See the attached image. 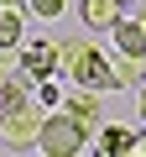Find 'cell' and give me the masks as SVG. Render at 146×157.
I'll list each match as a JSON object with an SVG mask.
<instances>
[{
    "instance_id": "cell-1",
    "label": "cell",
    "mask_w": 146,
    "mask_h": 157,
    "mask_svg": "<svg viewBox=\"0 0 146 157\" xmlns=\"http://www.w3.org/2000/svg\"><path fill=\"white\" fill-rule=\"evenodd\" d=\"M63 73L73 78V84H84V89H120V73L115 63L94 47V42H63Z\"/></svg>"
},
{
    "instance_id": "cell-2",
    "label": "cell",
    "mask_w": 146,
    "mask_h": 157,
    "mask_svg": "<svg viewBox=\"0 0 146 157\" xmlns=\"http://www.w3.org/2000/svg\"><path fill=\"white\" fill-rule=\"evenodd\" d=\"M37 152H47V157H78V152H89V121H78L73 110H47Z\"/></svg>"
},
{
    "instance_id": "cell-3",
    "label": "cell",
    "mask_w": 146,
    "mask_h": 157,
    "mask_svg": "<svg viewBox=\"0 0 146 157\" xmlns=\"http://www.w3.org/2000/svg\"><path fill=\"white\" fill-rule=\"evenodd\" d=\"M42 105H21V110H5V131H0V141H5L11 152H26V147H37V136H42Z\"/></svg>"
},
{
    "instance_id": "cell-4",
    "label": "cell",
    "mask_w": 146,
    "mask_h": 157,
    "mask_svg": "<svg viewBox=\"0 0 146 157\" xmlns=\"http://www.w3.org/2000/svg\"><path fill=\"white\" fill-rule=\"evenodd\" d=\"M21 68L31 78H52L63 68V47L57 42H21Z\"/></svg>"
},
{
    "instance_id": "cell-5",
    "label": "cell",
    "mask_w": 146,
    "mask_h": 157,
    "mask_svg": "<svg viewBox=\"0 0 146 157\" xmlns=\"http://www.w3.org/2000/svg\"><path fill=\"white\" fill-rule=\"evenodd\" d=\"M110 37H115V52H120V58L146 63V26H141V16H136V21H125V16H120V21L110 26Z\"/></svg>"
},
{
    "instance_id": "cell-6",
    "label": "cell",
    "mask_w": 146,
    "mask_h": 157,
    "mask_svg": "<svg viewBox=\"0 0 146 157\" xmlns=\"http://www.w3.org/2000/svg\"><path fill=\"white\" fill-rule=\"evenodd\" d=\"M120 16H125V0H78V21L89 32H110Z\"/></svg>"
},
{
    "instance_id": "cell-7",
    "label": "cell",
    "mask_w": 146,
    "mask_h": 157,
    "mask_svg": "<svg viewBox=\"0 0 146 157\" xmlns=\"http://www.w3.org/2000/svg\"><path fill=\"white\" fill-rule=\"evenodd\" d=\"M94 152H104V157L136 152V131H130V126H104V131L94 136Z\"/></svg>"
},
{
    "instance_id": "cell-8",
    "label": "cell",
    "mask_w": 146,
    "mask_h": 157,
    "mask_svg": "<svg viewBox=\"0 0 146 157\" xmlns=\"http://www.w3.org/2000/svg\"><path fill=\"white\" fill-rule=\"evenodd\" d=\"M63 110H73L78 121H89V126H99V89H73V94H63Z\"/></svg>"
},
{
    "instance_id": "cell-9",
    "label": "cell",
    "mask_w": 146,
    "mask_h": 157,
    "mask_svg": "<svg viewBox=\"0 0 146 157\" xmlns=\"http://www.w3.org/2000/svg\"><path fill=\"white\" fill-rule=\"evenodd\" d=\"M21 42H26L21 6H0V47H21Z\"/></svg>"
},
{
    "instance_id": "cell-10",
    "label": "cell",
    "mask_w": 146,
    "mask_h": 157,
    "mask_svg": "<svg viewBox=\"0 0 146 157\" xmlns=\"http://www.w3.org/2000/svg\"><path fill=\"white\" fill-rule=\"evenodd\" d=\"M31 94H37V105H42V110H52V105L63 100V89L52 84V78H37V89H31Z\"/></svg>"
},
{
    "instance_id": "cell-11",
    "label": "cell",
    "mask_w": 146,
    "mask_h": 157,
    "mask_svg": "<svg viewBox=\"0 0 146 157\" xmlns=\"http://www.w3.org/2000/svg\"><path fill=\"white\" fill-rule=\"evenodd\" d=\"M26 6H31V11L42 16V21H57V16L68 11V0H26Z\"/></svg>"
},
{
    "instance_id": "cell-12",
    "label": "cell",
    "mask_w": 146,
    "mask_h": 157,
    "mask_svg": "<svg viewBox=\"0 0 146 157\" xmlns=\"http://www.w3.org/2000/svg\"><path fill=\"white\" fill-rule=\"evenodd\" d=\"M136 152H141V157H146V131H136Z\"/></svg>"
},
{
    "instance_id": "cell-13",
    "label": "cell",
    "mask_w": 146,
    "mask_h": 157,
    "mask_svg": "<svg viewBox=\"0 0 146 157\" xmlns=\"http://www.w3.org/2000/svg\"><path fill=\"white\" fill-rule=\"evenodd\" d=\"M136 110H141V126H146V89H141V100H136Z\"/></svg>"
},
{
    "instance_id": "cell-14",
    "label": "cell",
    "mask_w": 146,
    "mask_h": 157,
    "mask_svg": "<svg viewBox=\"0 0 146 157\" xmlns=\"http://www.w3.org/2000/svg\"><path fill=\"white\" fill-rule=\"evenodd\" d=\"M0 6H26V0H0Z\"/></svg>"
},
{
    "instance_id": "cell-15",
    "label": "cell",
    "mask_w": 146,
    "mask_h": 157,
    "mask_svg": "<svg viewBox=\"0 0 146 157\" xmlns=\"http://www.w3.org/2000/svg\"><path fill=\"white\" fill-rule=\"evenodd\" d=\"M0 131H5V115H0Z\"/></svg>"
},
{
    "instance_id": "cell-16",
    "label": "cell",
    "mask_w": 146,
    "mask_h": 157,
    "mask_svg": "<svg viewBox=\"0 0 146 157\" xmlns=\"http://www.w3.org/2000/svg\"><path fill=\"white\" fill-rule=\"evenodd\" d=\"M141 26H146V11H141Z\"/></svg>"
},
{
    "instance_id": "cell-17",
    "label": "cell",
    "mask_w": 146,
    "mask_h": 157,
    "mask_svg": "<svg viewBox=\"0 0 146 157\" xmlns=\"http://www.w3.org/2000/svg\"><path fill=\"white\" fill-rule=\"evenodd\" d=\"M141 84H146V73H141Z\"/></svg>"
}]
</instances>
